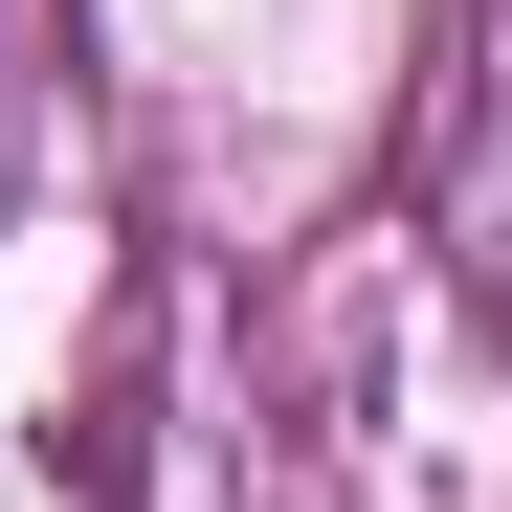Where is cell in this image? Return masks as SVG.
Here are the masks:
<instances>
[]
</instances>
